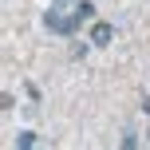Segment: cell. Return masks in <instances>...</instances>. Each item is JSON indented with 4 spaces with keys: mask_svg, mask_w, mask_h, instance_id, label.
<instances>
[{
    "mask_svg": "<svg viewBox=\"0 0 150 150\" xmlns=\"http://www.w3.org/2000/svg\"><path fill=\"white\" fill-rule=\"evenodd\" d=\"M83 20H95V4H87V0H55L44 12V28L55 36H75Z\"/></svg>",
    "mask_w": 150,
    "mask_h": 150,
    "instance_id": "obj_1",
    "label": "cell"
},
{
    "mask_svg": "<svg viewBox=\"0 0 150 150\" xmlns=\"http://www.w3.org/2000/svg\"><path fill=\"white\" fill-rule=\"evenodd\" d=\"M91 44H95V47H107V44H111V40H115V28H111V24H107V20H95V28H91Z\"/></svg>",
    "mask_w": 150,
    "mask_h": 150,
    "instance_id": "obj_2",
    "label": "cell"
},
{
    "mask_svg": "<svg viewBox=\"0 0 150 150\" xmlns=\"http://www.w3.org/2000/svg\"><path fill=\"white\" fill-rule=\"evenodd\" d=\"M36 142H40V138L32 134V130H20V134H16V146H20V150H32Z\"/></svg>",
    "mask_w": 150,
    "mask_h": 150,
    "instance_id": "obj_3",
    "label": "cell"
},
{
    "mask_svg": "<svg viewBox=\"0 0 150 150\" xmlns=\"http://www.w3.org/2000/svg\"><path fill=\"white\" fill-rule=\"evenodd\" d=\"M87 47H91V44H71V55H75V59H83V55H87Z\"/></svg>",
    "mask_w": 150,
    "mask_h": 150,
    "instance_id": "obj_4",
    "label": "cell"
},
{
    "mask_svg": "<svg viewBox=\"0 0 150 150\" xmlns=\"http://www.w3.org/2000/svg\"><path fill=\"white\" fill-rule=\"evenodd\" d=\"M142 115H150V95H146V99H142Z\"/></svg>",
    "mask_w": 150,
    "mask_h": 150,
    "instance_id": "obj_5",
    "label": "cell"
},
{
    "mask_svg": "<svg viewBox=\"0 0 150 150\" xmlns=\"http://www.w3.org/2000/svg\"><path fill=\"white\" fill-rule=\"evenodd\" d=\"M146 142H150V127H146Z\"/></svg>",
    "mask_w": 150,
    "mask_h": 150,
    "instance_id": "obj_6",
    "label": "cell"
}]
</instances>
